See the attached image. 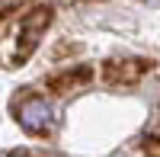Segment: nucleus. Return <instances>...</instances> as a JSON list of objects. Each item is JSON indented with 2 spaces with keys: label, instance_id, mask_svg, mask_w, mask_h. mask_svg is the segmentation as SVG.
<instances>
[{
  "label": "nucleus",
  "instance_id": "nucleus-1",
  "mask_svg": "<svg viewBox=\"0 0 160 157\" xmlns=\"http://www.w3.org/2000/svg\"><path fill=\"white\" fill-rule=\"evenodd\" d=\"M51 16H55V10H51V7H38V10H32L29 16H26V19L19 23V35H16V55H13V61H16V64L29 61V55L38 48V42H42L45 29L51 26Z\"/></svg>",
  "mask_w": 160,
  "mask_h": 157
},
{
  "label": "nucleus",
  "instance_id": "nucleus-2",
  "mask_svg": "<svg viewBox=\"0 0 160 157\" xmlns=\"http://www.w3.org/2000/svg\"><path fill=\"white\" fill-rule=\"evenodd\" d=\"M16 119H19V125L29 135H48L51 128H55V109H51L48 99L29 96V99H22L16 106Z\"/></svg>",
  "mask_w": 160,
  "mask_h": 157
},
{
  "label": "nucleus",
  "instance_id": "nucleus-3",
  "mask_svg": "<svg viewBox=\"0 0 160 157\" xmlns=\"http://www.w3.org/2000/svg\"><path fill=\"white\" fill-rule=\"evenodd\" d=\"M22 0H0V10H13V7H19Z\"/></svg>",
  "mask_w": 160,
  "mask_h": 157
}]
</instances>
